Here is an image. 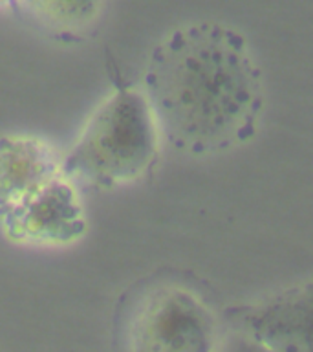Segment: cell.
Returning a JSON list of instances; mask_svg holds the SVG:
<instances>
[{
	"instance_id": "cell-1",
	"label": "cell",
	"mask_w": 313,
	"mask_h": 352,
	"mask_svg": "<svg viewBox=\"0 0 313 352\" xmlns=\"http://www.w3.org/2000/svg\"><path fill=\"white\" fill-rule=\"evenodd\" d=\"M141 92L161 142L196 156L255 136L264 107L262 77L246 38L216 22L165 35L148 55Z\"/></svg>"
},
{
	"instance_id": "cell-2",
	"label": "cell",
	"mask_w": 313,
	"mask_h": 352,
	"mask_svg": "<svg viewBox=\"0 0 313 352\" xmlns=\"http://www.w3.org/2000/svg\"><path fill=\"white\" fill-rule=\"evenodd\" d=\"M0 230L11 242L35 248L70 246L86 230L79 186L40 138H0Z\"/></svg>"
},
{
	"instance_id": "cell-3",
	"label": "cell",
	"mask_w": 313,
	"mask_h": 352,
	"mask_svg": "<svg viewBox=\"0 0 313 352\" xmlns=\"http://www.w3.org/2000/svg\"><path fill=\"white\" fill-rule=\"evenodd\" d=\"M158 126L141 88L115 87L97 104L62 165L77 186L115 189L141 180L159 154Z\"/></svg>"
},
{
	"instance_id": "cell-4",
	"label": "cell",
	"mask_w": 313,
	"mask_h": 352,
	"mask_svg": "<svg viewBox=\"0 0 313 352\" xmlns=\"http://www.w3.org/2000/svg\"><path fill=\"white\" fill-rule=\"evenodd\" d=\"M224 334L192 292L163 286L141 299L126 321L125 352H218Z\"/></svg>"
},
{
	"instance_id": "cell-5",
	"label": "cell",
	"mask_w": 313,
	"mask_h": 352,
	"mask_svg": "<svg viewBox=\"0 0 313 352\" xmlns=\"http://www.w3.org/2000/svg\"><path fill=\"white\" fill-rule=\"evenodd\" d=\"M233 332L268 352H312L310 286H297L253 307L231 312Z\"/></svg>"
},
{
	"instance_id": "cell-6",
	"label": "cell",
	"mask_w": 313,
	"mask_h": 352,
	"mask_svg": "<svg viewBox=\"0 0 313 352\" xmlns=\"http://www.w3.org/2000/svg\"><path fill=\"white\" fill-rule=\"evenodd\" d=\"M19 8L27 10V15L33 16V21L51 32L76 33L82 32L84 28L92 24L99 15V10L103 8L97 2L90 4H71V2H32L22 4Z\"/></svg>"
},
{
	"instance_id": "cell-7",
	"label": "cell",
	"mask_w": 313,
	"mask_h": 352,
	"mask_svg": "<svg viewBox=\"0 0 313 352\" xmlns=\"http://www.w3.org/2000/svg\"><path fill=\"white\" fill-rule=\"evenodd\" d=\"M218 352H268V351L262 349L260 345H257L255 341L247 340L246 336L231 332L227 338L224 336V340H222V345H220Z\"/></svg>"
}]
</instances>
